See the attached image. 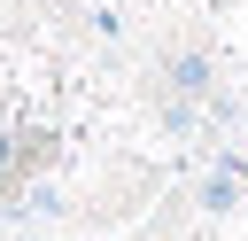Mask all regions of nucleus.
Masks as SVG:
<instances>
[{"instance_id":"1","label":"nucleus","mask_w":248,"mask_h":241,"mask_svg":"<svg viewBox=\"0 0 248 241\" xmlns=\"http://www.w3.org/2000/svg\"><path fill=\"white\" fill-rule=\"evenodd\" d=\"M16 210H23V218H54V210H62V194H54V187H23V194H16Z\"/></svg>"},{"instance_id":"2","label":"nucleus","mask_w":248,"mask_h":241,"mask_svg":"<svg viewBox=\"0 0 248 241\" xmlns=\"http://www.w3.org/2000/svg\"><path fill=\"white\" fill-rule=\"evenodd\" d=\"M202 202H209V210H225V202H232V171H217V179H202Z\"/></svg>"},{"instance_id":"3","label":"nucleus","mask_w":248,"mask_h":241,"mask_svg":"<svg viewBox=\"0 0 248 241\" xmlns=\"http://www.w3.org/2000/svg\"><path fill=\"white\" fill-rule=\"evenodd\" d=\"M8 163H16V132H0V179H8Z\"/></svg>"}]
</instances>
